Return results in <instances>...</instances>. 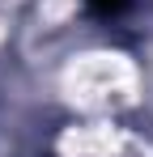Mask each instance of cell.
<instances>
[{"mask_svg": "<svg viewBox=\"0 0 153 157\" xmlns=\"http://www.w3.org/2000/svg\"><path fill=\"white\" fill-rule=\"evenodd\" d=\"M85 4H89V9H94L98 17H115V13H124L132 0H85Z\"/></svg>", "mask_w": 153, "mask_h": 157, "instance_id": "obj_1", "label": "cell"}]
</instances>
